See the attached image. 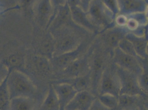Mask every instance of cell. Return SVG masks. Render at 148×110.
<instances>
[{"label":"cell","mask_w":148,"mask_h":110,"mask_svg":"<svg viewBox=\"0 0 148 110\" xmlns=\"http://www.w3.org/2000/svg\"><path fill=\"white\" fill-rule=\"evenodd\" d=\"M106 68L102 73L98 86L99 95L110 94L116 96L121 94V86L117 69Z\"/></svg>","instance_id":"6da1fadb"},{"label":"cell","mask_w":148,"mask_h":110,"mask_svg":"<svg viewBox=\"0 0 148 110\" xmlns=\"http://www.w3.org/2000/svg\"><path fill=\"white\" fill-rule=\"evenodd\" d=\"M117 71L120 82V94L136 96L138 92L136 75L118 67Z\"/></svg>","instance_id":"7a4b0ae2"},{"label":"cell","mask_w":148,"mask_h":110,"mask_svg":"<svg viewBox=\"0 0 148 110\" xmlns=\"http://www.w3.org/2000/svg\"><path fill=\"white\" fill-rule=\"evenodd\" d=\"M113 59L119 67L136 75L139 66L136 56L128 54L117 47L114 49Z\"/></svg>","instance_id":"3957f363"},{"label":"cell","mask_w":148,"mask_h":110,"mask_svg":"<svg viewBox=\"0 0 148 110\" xmlns=\"http://www.w3.org/2000/svg\"><path fill=\"white\" fill-rule=\"evenodd\" d=\"M106 47L95 48L93 52L89 58L88 61L90 69L93 70L94 73L103 72L106 68L108 58V54L106 49Z\"/></svg>","instance_id":"277c9868"},{"label":"cell","mask_w":148,"mask_h":110,"mask_svg":"<svg viewBox=\"0 0 148 110\" xmlns=\"http://www.w3.org/2000/svg\"><path fill=\"white\" fill-rule=\"evenodd\" d=\"M95 100V97L90 92L86 90L80 91L75 96L71 106L74 109H86L90 108Z\"/></svg>","instance_id":"5b68a950"},{"label":"cell","mask_w":148,"mask_h":110,"mask_svg":"<svg viewBox=\"0 0 148 110\" xmlns=\"http://www.w3.org/2000/svg\"><path fill=\"white\" fill-rule=\"evenodd\" d=\"M90 68L88 60L80 59L73 62L69 68V71L71 75L74 76H83L86 75Z\"/></svg>","instance_id":"8992f818"},{"label":"cell","mask_w":148,"mask_h":110,"mask_svg":"<svg viewBox=\"0 0 148 110\" xmlns=\"http://www.w3.org/2000/svg\"><path fill=\"white\" fill-rule=\"evenodd\" d=\"M136 96L121 94L118 96V106L126 109L135 108L136 106Z\"/></svg>","instance_id":"52a82bcc"},{"label":"cell","mask_w":148,"mask_h":110,"mask_svg":"<svg viewBox=\"0 0 148 110\" xmlns=\"http://www.w3.org/2000/svg\"><path fill=\"white\" fill-rule=\"evenodd\" d=\"M13 84L16 90L19 93H27L31 89L29 83L26 79L21 77L15 78L13 81Z\"/></svg>","instance_id":"ba28073f"},{"label":"cell","mask_w":148,"mask_h":110,"mask_svg":"<svg viewBox=\"0 0 148 110\" xmlns=\"http://www.w3.org/2000/svg\"><path fill=\"white\" fill-rule=\"evenodd\" d=\"M99 100L107 109H114L118 106L116 96L110 94L100 95Z\"/></svg>","instance_id":"9c48e42d"},{"label":"cell","mask_w":148,"mask_h":110,"mask_svg":"<svg viewBox=\"0 0 148 110\" xmlns=\"http://www.w3.org/2000/svg\"><path fill=\"white\" fill-rule=\"evenodd\" d=\"M58 93L62 100L64 101L74 96L75 91L71 86L62 85L58 89Z\"/></svg>","instance_id":"30bf717a"},{"label":"cell","mask_w":148,"mask_h":110,"mask_svg":"<svg viewBox=\"0 0 148 110\" xmlns=\"http://www.w3.org/2000/svg\"><path fill=\"white\" fill-rule=\"evenodd\" d=\"M76 53H77L73 52L61 56L57 60V64L60 66L62 67L70 65L76 58Z\"/></svg>","instance_id":"8fae6325"},{"label":"cell","mask_w":148,"mask_h":110,"mask_svg":"<svg viewBox=\"0 0 148 110\" xmlns=\"http://www.w3.org/2000/svg\"><path fill=\"white\" fill-rule=\"evenodd\" d=\"M57 105V100L54 94L51 91L47 98L45 100V107L46 109H52L56 107Z\"/></svg>","instance_id":"7c38bea8"},{"label":"cell","mask_w":148,"mask_h":110,"mask_svg":"<svg viewBox=\"0 0 148 110\" xmlns=\"http://www.w3.org/2000/svg\"><path fill=\"white\" fill-rule=\"evenodd\" d=\"M5 83L1 86V109H3L7 103L8 96L7 92L5 87Z\"/></svg>","instance_id":"4fadbf2b"},{"label":"cell","mask_w":148,"mask_h":110,"mask_svg":"<svg viewBox=\"0 0 148 110\" xmlns=\"http://www.w3.org/2000/svg\"><path fill=\"white\" fill-rule=\"evenodd\" d=\"M36 65L39 71L42 72L47 71L49 68L47 63L42 58H38L36 60Z\"/></svg>","instance_id":"5bb4252c"},{"label":"cell","mask_w":148,"mask_h":110,"mask_svg":"<svg viewBox=\"0 0 148 110\" xmlns=\"http://www.w3.org/2000/svg\"><path fill=\"white\" fill-rule=\"evenodd\" d=\"M22 61L21 57L18 55H14L10 56L8 59L9 64L14 66L21 65Z\"/></svg>","instance_id":"9a60e30c"},{"label":"cell","mask_w":148,"mask_h":110,"mask_svg":"<svg viewBox=\"0 0 148 110\" xmlns=\"http://www.w3.org/2000/svg\"><path fill=\"white\" fill-rule=\"evenodd\" d=\"M29 103L25 100H19L16 103V109L25 110L29 109Z\"/></svg>","instance_id":"2e32d148"}]
</instances>
